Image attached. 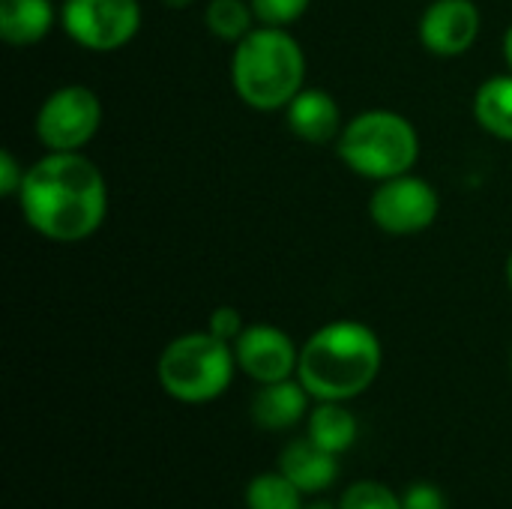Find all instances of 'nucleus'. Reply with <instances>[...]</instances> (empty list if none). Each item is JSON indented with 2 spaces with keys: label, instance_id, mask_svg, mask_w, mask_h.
I'll return each mask as SVG.
<instances>
[{
  "label": "nucleus",
  "instance_id": "ddd939ff",
  "mask_svg": "<svg viewBox=\"0 0 512 509\" xmlns=\"http://www.w3.org/2000/svg\"><path fill=\"white\" fill-rule=\"evenodd\" d=\"M276 471H282L303 495H318V492H327L339 480V456L303 438V441H291L279 453Z\"/></svg>",
  "mask_w": 512,
  "mask_h": 509
},
{
  "label": "nucleus",
  "instance_id": "b1692460",
  "mask_svg": "<svg viewBox=\"0 0 512 509\" xmlns=\"http://www.w3.org/2000/svg\"><path fill=\"white\" fill-rule=\"evenodd\" d=\"M504 57H507V66H510L512 72V24L510 30H507V36H504Z\"/></svg>",
  "mask_w": 512,
  "mask_h": 509
},
{
  "label": "nucleus",
  "instance_id": "aec40b11",
  "mask_svg": "<svg viewBox=\"0 0 512 509\" xmlns=\"http://www.w3.org/2000/svg\"><path fill=\"white\" fill-rule=\"evenodd\" d=\"M249 3L258 24H270V27H288L297 18H303L306 9L312 6V0H249Z\"/></svg>",
  "mask_w": 512,
  "mask_h": 509
},
{
  "label": "nucleus",
  "instance_id": "9d476101",
  "mask_svg": "<svg viewBox=\"0 0 512 509\" xmlns=\"http://www.w3.org/2000/svg\"><path fill=\"white\" fill-rule=\"evenodd\" d=\"M480 27L474 0H432L420 15V42L435 57H462L474 48Z\"/></svg>",
  "mask_w": 512,
  "mask_h": 509
},
{
  "label": "nucleus",
  "instance_id": "f257e3e1",
  "mask_svg": "<svg viewBox=\"0 0 512 509\" xmlns=\"http://www.w3.org/2000/svg\"><path fill=\"white\" fill-rule=\"evenodd\" d=\"M18 207L39 237L54 243H81L105 222L108 186L87 156L48 150L27 168Z\"/></svg>",
  "mask_w": 512,
  "mask_h": 509
},
{
  "label": "nucleus",
  "instance_id": "f3484780",
  "mask_svg": "<svg viewBox=\"0 0 512 509\" xmlns=\"http://www.w3.org/2000/svg\"><path fill=\"white\" fill-rule=\"evenodd\" d=\"M204 24L216 39L237 45L243 36L255 30L258 18L249 0H210L204 9Z\"/></svg>",
  "mask_w": 512,
  "mask_h": 509
},
{
  "label": "nucleus",
  "instance_id": "f03ea898",
  "mask_svg": "<svg viewBox=\"0 0 512 509\" xmlns=\"http://www.w3.org/2000/svg\"><path fill=\"white\" fill-rule=\"evenodd\" d=\"M384 366V348L360 321H330L300 348L297 378L315 402H348L366 393Z\"/></svg>",
  "mask_w": 512,
  "mask_h": 509
},
{
  "label": "nucleus",
  "instance_id": "cd10ccee",
  "mask_svg": "<svg viewBox=\"0 0 512 509\" xmlns=\"http://www.w3.org/2000/svg\"><path fill=\"white\" fill-rule=\"evenodd\" d=\"M510 366H512V354H510Z\"/></svg>",
  "mask_w": 512,
  "mask_h": 509
},
{
  "label": "nucleus",
  "instance_id": "dca6fc26",
  "mask_svg": "<svg viewBox=\"0 0 512 509\" xmlns=\"http://www.w3.org/2000/svg\"><path fill=\"white\" fill-rule=\"evenodd\" d=\"M474 120L489 135L512 141V75H492L477 87Z\"/></svg>",
  "mask_w": 512,
  "mask_h": 509
},
{
  "label": "nucleus",
  "instance_id": "bb28decb",
  "mask_svg": "<svg viewBox=\"0 0 512 509\" xmlns=\"http://www.w3.org/2000/svg\"><path fill=\"white\" fill-rule=\"evenodd\" d=\"M303 509H330V507H321V504H315V507H303Z\"/></svg>",
  "mask_w": 512,
  "mask_h": 509
},
{
  "label": "nucleus",
  "instance_id": "39448f33",
  "mask_svg": "<svg viewBox=\"0 0 512 509\" xmlns=\"http://www.w3.org/2000/svg\"><path fill=\"white\" fill-rule=\"evenodd\" d=\"M237 372L234 345L210 330L171 339L156 363L159 387L183 405H207L219 399Z\"/></svg>",
  "mask_w": 512,
  "mask_h": 509
},
{
  "label": "nucleus",
  "instance_id": "9b49d317",
  "mask_svg": "<svg viewBox=\"0 0 512 509\" xmlns=\"http://www.w3.org/2000/svg\"><path fill=\"white\" fill-rule=\"evenodd\" d=\"M288 129L306 144H330L342 132V111L321 87H303L285 108Z\"/></svg>",
  "mask_w": 512,
  "mask_h": 509
},
{
  "label": "nucleus",
  "instance_id": "6ab92c4d",
  "mask_svg": "<svg viewBox=\"0 0 512 509\" xmlns=\"http://www.w3.org/2000/svg\"><path fill=\"white\" fill-rule=\"evenodd\" d=\"M339 509H402V495H396L384 483L360 480L345 489V495L339 498Z\"/></svg>",
  "mask_w": 512,
  "mask_h": 509
},
{
  "label": "nucleus",
  "instance_id": "a211bd4d",
  "mask_svg": "<svg viewBox=\"0 0 512 509\" xmlns=\"http://www.w3.org/2000/svg\"><path fill=\"white\" fill-rule=\"evenodd\" d=\"M246 509H303V492L282 474H258L246 486Z\"/></svg>",
  "mask_w": 512,
  "mask_h": 509
},
{
  "label": "nucleus",
  "instance_id": "20e7f679",
  "mask_svg": "<svg viewBox=\"0 0 512 509\" xmlns=\"http://www.w3.org/2000/svg\"><path fill=\"white\" fill-rule=\"evenodd\" d=\"M339 159L360 177L390 180L408 174L420 156V135L408 117L387 108H372L351 117L336 138Z\"/></svg>",
  "mask_w": 512,
  "mask_h": 509
},
{
  "label": "nucleus",
  "instance_id": "4468645a",
  "mask_svg": "<svg viewBox=\"0 0 512 509\" xmlns=\"http://www.w3.org/2000/svg\"><path fill=\"white\" fill-rule=\"evenodd\" d=\"M54 27L51 0H0V36L15 48L42 42Z\"/></svg>",
  "mask_w": 512,
  "mask_h": 509
},
{
  "label": "nucleus",
  "instance_id": "2eb2a0df",
  "mask_svg": "<svg viewBox=\"0 0 512 509\" xmlns=\"http://www.w3.org/2000/svg\"><path fill=\"white\" fill-rule=\"evenodd\" d=\"M357 417L345 408V402H318L306 417V438L321 450L342 456L357 441Z\"/></svg>",
  "mask_w": 512,
  "mask_h": 509
},
{
  "label": "nucleus",
  "instance_id": "4be33fe9",
  "mask_svg": "<svg viewBox=\"0 0 512 509\" xmlns=\"http://www.w3.org/2000/svg\"><path fill=\"white\" fill-rule=\"evenodd\" d=\"M402 509H447V498L432 483H414L402 492Z\"/></svg>",
  "mask_w": 512,
  "mask_h": 509
},
{
  "label": "nucleus",
  "instance_id": "1a4fd4ad",
  "mask_svg": "<svg viewBox=\"0 0 512 509\" xmlns=\"http://www.w3.org/2000/svg\"><path fill=\"white\" fill-rule=\"evenodd\" d=\"M234 357L237 369L249 375L255 384H273L297 375L300 348L285 330L273 324H249L234 339Z\"/></svg>",
  "mask_w": 512,
  "mask_h": 509
},
{
  "label": "nucleus",
  "instance_id": "393cba45",
  "mask_svg": "<svg viewBox=\"0 0 512 509\" xmlns=\"http://www.w3.org/2000/svg\"><path fill=\"white\" fill-rule=\"evenodd\" d=\"M168 9H186V6H192L195 0H162Z\"/></svg>",
  "mask_w": 512,
  "mask_h": 509
},
{
  "label": "nucleus",
  "instance_id": "a878e982",
  "mask_svg": "<svg viewBox=\"0 0 512 509\" xmlns=\"http://www.w3.org/2000/svg\"><path fill=\"white\" fill-rule=\"evenodd\" d=\"M507 282H510V291H512V252H510V258H507Z\"/></svg>",
  "mask_w": 512,
  "mask_h": 509
},
{
  "label": "nucleus",
  "instance_id": "412c9836",
  "mask_svg": "<svg viewBox=\"0 0 512 509\" xmlns=\"http://www.w3.org/2000/svg\"><path fill=\"white\" fill-rule=\"evenodd\" d=\"M207 330L213 336H219V339H225V342L234 345V339L246 330V324H243L240 309H234V306H216L210 312V318H207Z\"/></svg>",
  "mask_w": 512,
  "mask_h": 509
},
{
  "label": "nucleus",
  "instance_id": "f8f14e48",
  "mask_svg": "<svg viewBox=\"0 0 512 509\" xmlns=\"http://www.w3.org/2000/svg\"><path fill=\"white\" fill-rule=\"evenodd\" d=\"M309 390L300 384V378H285L273 384H261V390L252 396V423L267 432H285L294 429L309 417Z\"/></svg>",
  "mask_w": 512,
  "mask_h": 509
},
{
  "label": "nucleus",
  "instance_id": "7ed1b4c3",
  "mask_svg": "<svg viewBox=\"0 0 512 509\" xmlns=\"http://www.w3.org/2000/svg\"><path fill=\"white\" fill-rule=\"evenodd\" d=\"M306 54L285 27L261 24L234 45L231 84L255 111H285L303 90Z\"/></svg>",
  "mask_w": 512,
  "mask_h": 509
},
{
  "label": "nucleus",
  "instance_id": "6e6552de",
  "mask_svg": "<svg viewBox=\"0 0 512 509\" xmlns=\"http://www.w3.org/2000/svg\"><path fill=\"white\" fill-rule=\"evenodd\" d=\"M438 210H441L438 189L429 180L414 177L411 171L381 180L369 198L372 222L393 237H408V234H420L432 228L438 219Z\"/></svg>",
  "mask_w": 512,
  "mask_h": 509
},
{
  "label": "nucleus",
  "instance_id": "423d86ee",
  "mask_svg": "<svg viewBox=\"0 0 512 509\" xmlns=\"http://www.w3.org/2000/svg\"><path fill=\"white\" fill-rule=\"evenodd\" d=\"M102 126V102L84 84H66L36 111V138L51 153H78Z\"/></svg>",
  "mask_w": 512,
  "mask_h": 509
},
{
  "label": "nucleus",
  "instance_id": "5701e85b",
  "mask_svg": "<svg viewBox=\"0 0 512 509\" xmlns=\"http://www.w3.org/2000/svg\"><path fill=\"white\" fill-rule=\"evenodd\" d=\"M24 174H27V168H21L15 153L0 150V192H3V198H18Z\"/></svg>",
  "mask_w": 512,
  "mask_h": 509
},
{
  "label": "nucleus",
  "instance_id": "0eeeda50",
  "mask_svg": "<svg viewBox=\"0 0 512 509\" xmlns=\"http://www.w3.org/2000/svg\"><path fill=\"white\" fill-rule=\"evenodd\" d=\"M60 27L87 51H117L141 30L138 0H63Z\"/></svg>",
  "mask_w": 512,
  "mask_h": 509
}]
</instances>
